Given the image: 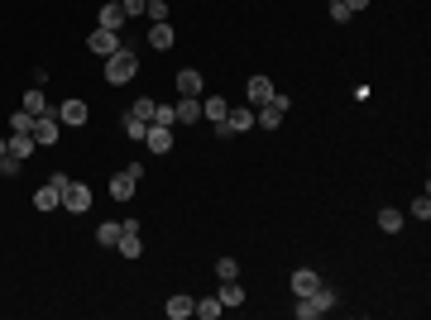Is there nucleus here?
Returning a JSON list of instances; mask_svg holds the SVG:
<instances>
[{"mask_svg": "<svg viewBox=\"0 0 431 320\" xmlns=\"http://www.w3.org/2000/svg\"><path fill=\"white\" fill-rule=\"evenodd\" d=\"M53 115H58V124H67V129H82V124L92 119V110H87V101H77V96H72V101H63V106L53 110Z\"/></svg>", "mask_w": 431, "mask_h": 320, "instance_id": "nucleus-3", "label": "nucleus"}, {"mask_svg": "<svg viewBox=\"0 0 431 320\" xmlns=\"http://www.w3.org/2000/svg\"><path fill=\"white\" fill-rule=\"evenodd\" d=\"M192 306H197L192 297H168V301H163V311H168V320H187V316H192Z\"/></svg>", "mask_w": 431, "mask_h": 320, "instance_id": "nucleus-15", "label": "nucleus"}, {"mask_svg": "<svg viewBox=\"0 0 431 320\" xmlns=\"http://www.w3.org/2000/svg\"><path fill=\"white\" fill-rule=\"evenodd\" d=\"M144 134H149V124L134 119V115H125V139H144Z\"/></svg>", "mask_w": 431, "mask_h": 320, "instance_id": "nucleus-29", "label": "nucleus"}, {"mask_svg": "<svg viewBox=\"0 0 431 320\" xmlns=\"http://www.w3.org/2000/svg\"><path fill=\"white\" fill-rule=\"evenodd\" d=\"M288 106H293V101H288L283 91H273V101H269V106L254 110V124H264V129H278V124H283V115H288Z\"/></svg>", "mask_w": 431, "mask_h": 320, "instance_id": "nucleus-2", "label": "nucleus"}, {"mask_svg": "<svg viewBox=\"0 0 431 320\" xmlns=\"http://www.w3.org/2000/svg\"><path fill=\"white\" fill-rule=\"evenodd\" d=\"M115 5H120V0H115Z\"/></svg>", "mask_w": 431, "mask_h": 320, "instance_id": "nucleus-38", "label": "nucleus"}, {"mask_svg": "<svg viewBox=\"0 0 431 320\" xmlns=\"http://www.w3.org/2000/svg\"><path fill=\"white\" fill-rule=\"evenodd\" d=\"M120 258H139V249H144V239H139V220H120Z\"/></svg>", "mask_w": 431, "mask_h": 320, "instance_id": "nucleus-4", "label": "nucleus"}, {"mask_svg": "<svg viewBox=\"0 0 431 320\" xmlns=\"http://www.w3.org/2000/svg\"><path fill=\"white\" fill-rule=\"evenodd\" d=\"M19 163H24V158H14V153H5V158H0V177H19Z\"/></svg>", "mask_w": 431, "mask_h": 320, "instance_id": "nucleus-32", "label": "nucleus"}, {"mask_svg": "<svg viewBox=\"0 0 431 320\" xmlns=\"http://www.w3.org/2000/svg\"><path fill=\"white\" fill-rule=\"evenodd\" d=\"M216 277H220V282L240 277V263H235V258H220V263H216Z\"/></svg>", "mask_w": 431, "mask_h": 320, "instance_id": "nucleus-30", "label": "nucleus"}, {"mask_svg": "<svg viewBox=\"0 0 431 320\" xmlns=\"http://www.w3.org/2000/svg\"><path fill=\"white\" fill-rule=\"evenodd\" d=\"M58 134H63V124H58V115H39L34 119V144H58Z\"/></svg>", "mask_w": 431, "mask_h": 320, "instance_id": "nucleus-7", "label": "nucleus"}, {"mask_svg": "<svg viewBox=\"0 0 431 320\" xmlns=\"http://www.w3.org/2000/svg\"><path fill=\"white\" fill-rule=\"evenodd\" d=\"M96 244H106V249H115V244H120V225H115V220L96 225Z\"/></svg>", "mask_w": 431, "mask_h": 320, "instance_id": "nucleus-26", "label": "nucleus"}, {"mask_svg": "<svg viewBox=\"0 0 431 320\" xmlns=\"http://www.w3.org/2000/svg\"><path fill=\"white\" fill-rule=\"evenodd\" d=\"M144 14H149L154 24H163V19H168V5H163V0H149V5H144Z\"/></svg>", "mask_w": 431, "mask_h": 320, "instance_id": "nucleus-31", "label": "nucleus"}, {"mask_svg": "<svg viewBox=\"0 0 431 320\" xmlns=\"http://www.w3.org/2000/svg\"><path fill=\"white\" fill-rule=\"evenodd\" d=\"M34 119H39V115H29V110L19 106L10 115V134H34Z\"/></svg>", "mask_w": 431, "mask_h": 320, "instance_id": "nucleus-23", "label": "nucleus"}, {"mask_svg": "<svg viewBox=\"0 0 431 320\" xmlns=\"http://www.w3.org/2000/svg\"><path fill=\"white\" fill-rule=\"evenodd\" d=\"M87 48H92V53H101V58H110V53L120 48V34H115V29H101V24H96V29H92V38H87Z\"/></svg>", "mask_w": 431, "mask_h": 320, "instance_id": "nucleus-6", "label": "nucleus"}, {"mask_svg": "<svg viewBox=\"0 0 431 320\" xmlns=\"http://www.w3.org/2000/svg\"><path fill=\"white\" fill-rule=\"evenodd\" d=\"M134 72H139V53L120 43V48L106 58V82L110 87H125V82H134Z\"/></svg>", "mask_w": 431, "mask_h": 320, "instance_id": "nucleus-1", "label": "nucleus"}, {"mask_svg": "<svg viewBox=\"0 0 431 320\" xmlns=\"http://www.w3.org/2000/svg\"><path fill=\"white\" fill-rule=\"evenodd\" d=\"M412 215H417V220H431V196H427V192L412 201Z\"/></svg>", "mask_w": 431, "mask_h": 320, "instance_id": "nucleus-33", "label": "nucleus"}, {"mask_svg": "<svg viewBox=\"0 0 431 320\" xmlns=\"http://www.w3.org/2000/svg\"><path fill=\"white\" fill-rule=\"evenodd\" d=\"M39 144H34V134H10V148L5 153H14V158H29Z\"/></svg>", "mask_w": 431, "mask_h": 320, "instance_id": "nucleus-22", "label": "nucleus"}, {"mask_svg": "<svg viewBox=\"0 0 431 320\" xmlns=\"http://www.w3.org/2000/svg\"><path fill=\"white\" fill-rule=\"evenodd\" d=\"M379 229H383V234H398V229H403V211L383 206V211H379Z\"/></svg>", "mask_w": 431, "mask_h": 320, "instance_id": "nucleus-25", "label": "nucleus"}, {"mask_svg": "<svg viewBox=\"0 0 431 320\" xmlns=\"http://www.w3.org/2000/svg\"><path fill=\"white\" fill-rule=\"evenodd\" d=\"M244 96H249L254 110L269 106V101H273V82H269V77H249V82H244Z\"/></svg>", "mask_w": 431, "mask_h": 320, "instance_id": "nucleus-8", "label": "nucleus"}, {"mask_svg": "<svg viewBox=\"0 0 431 320\" xmlns=\"http://www.w3.org/2000/svg\"><path fill=\"white\" fill-rule=\"evenodd\" d=\"M202 115H207L211 124H220V119L230 115V106H225V96H202Z\"/></svg>", "mask_w": 431, "mask_h": 320, "instance_id": "nucleus-16", "label": "nucleus"}, {"mask_svg": "<svg viewBox=\"0 0 431 320\" xmlns=\"http://www.w3.org/2000/svg\"><path fill=\"white\" fill-rule=\"evenodd\" d=\"M216 297H220V306H244V287H240L235 277H230V282H220V292H216Z\"/></svg>", "mask_w": 431, "mask_h": 320, "instance_id": "nucleus-20", "label": "nucleus"}, {"mask_svg": "<svg viewBox=\"0 0 431 320\" xmlns=\"http://www.w3.org/2000/svg\"><path fill=\"white\" fill-rule=\"evenodd\" d=\"M110 196H115V201H129V196H134V177H129V172H115V177H110Z\"/></svg>", "mask_w": 431, "mask_h": 320, "instance_id": "nucleus-18", "label": "nucleus"}, {"mask_svg": "<svg viewBox=\"0 0 431 320\" xmlns=\"http://www.w3.org/2000/svg\"><path fill=\"white\" fill-rule=\"evenodd\" d=\"M149 124H168V129H173V124H178V115H173V106L154 101V119H149Z\"/></svg>", "mask_w": 431, "mask_h": 320, "instance_id": "nucleus-27", "label": "nucleus"}, {"mask_svg": "<svg viewBox=\"0 0 431 320\" xmlns=\"http://www.w3.org/2000/svg\"><path fill=\"white\" fill-rule=\"evenodd\" d=\"M144 144H149V153H173V129L168 124H149Z\"/></svg>", "mask_w": 431, "mask_h": 320, "instance_id": "nucleus-9", "label": "nucleus"}, {"mask_svg": "<svg viewBox=\"0 0 431 320\" xmlns=\"http://www.w3.org/2000/svg\"><path fill=\"white\" fill-rule=\"evenodd\" d=\"M173 43H178V34H173V24H168V19L149 29V48H154V53H168Z\"/></svg>", "mask_w": 431, "mask_h": 320, "instance_id": "nucleus-10", "label": "nucleus"}, {"mask_svg": "<svg viewBox=\"0 0 431 320\" xmlns=\"http://www.w3.org/2000/svg\"><path fill=\"white\" fill-rule=\"evenodd\" d=\"M178 96H207V82H202V72L182 67V72H178Z\"/></svg>", "mask_w": 431, "mask_h": 320, "instance_id": "nucleus-11", "label": "nucleus"}, {"mask_svg": "<svg viewBox=\"0 0 431 320\" xmlns=\"http://www.w3.org/2000/svg\"><path fill=\"white\" fill-rule=\"evenodd\" d=\"M173 115H178V124H192V119H202V96H178Z\"/></svg>", "mask_w": 431, "mask_h": 320, "instance_id": "nucleus-13", "label": "nucleus"}, {"mask_svg": "<svg viewBox=\"0 0 431 320\" xmlns=\"http://www.w3.org/2000/svg\"><path fill=\"white\" fill-rule=\"evenodd\" d=\"M63 211H72V215L92 211V192H87V182H67V187H63Z\"/></svg>", "mask_w": 431, "mask_h": 320, "instance_id": "nucleus-5", "label": "nucleus"}, {"mask_svg": "<svg viewBox=\"0 0 431 320\" xmlns=\"http://www.w3.org/2000/svg\"><path fill=\"white\" fill-rule=\"evenodd\" d=\"M125 19H129V14H125L115 0H106V5H101V14H96V24H101V29H115V34L125 29Z\"/></svg>", "mask_w": 431, "mask_h": 320, "instance_id": "nucleus-12", "label": "nucleus"}, {"mask_svg": "<svg viewBox=\"0 0 431 320\" xmlns=\"http://www.w3.org/2000/svg\"><path fill=\"white\" fill-rule=\"evenodd\" d=\"M34 206H39V211H53V206H63V192L48 182V187H39V192H34Z\"/></svg>", "mask_w": 431, "mask_h": 320, "instance_id": "nucleus-19", "label": "nucleus"}, {"mask_svg": "<svg viewBox=\"0 0 431 320\" xmlns=\"http://www.w3.org/2000/svg\"><path fill=\"white\" fill-rule=\"evenodd\" d=\"M317 287H322L317 268H297V273H293V292H297V297H307V292H317Z\"/></svg>", "mask_w": 431, "mask_h": 320, "instance_id": "nucleus-14", "label": "nucleus"}, {"mask_svg": "<svg viewBox=\"0 0 431 320\" xmlns=\"http://www.w3.org/2000/svg\"><path fill=\"white\" fill-rule=\"evenodd\" d=\"M225 124H230V134H244V129H254V110H230Z\"/></svg>", "mask_w": 431, "mask_h": 320, "instance_id": "nucleus-21", "label": "nucleus"}, {"mask_svg": "<svg viewBox=\"0 0 431 320\" xmlns=\"http://www.w3.org/2000/svg\"><path fill=\"white\" fill-rule=\"evenodd\" d=\"M5 148H10V139H0V158H5Z\"/></svg>", "mask_w": 431, "mask_h": 320, "instance_id": "nucleus-37", "label": "nucleus"}, {"mask_svg": "<svg viewBox=\"0 0 431 320\" xmlns=\"http://www.w3.org/2000/svg\"><path fill=\"white\" fill-rule=\"evenodd\" d=\"M220 311H225V306H220V297H202V301L192 306V316H197V320H216Z\"/></svg>", "mask_w": 431, "mask_h": 320, "instance_id": "nucleus-24", "label": "nucleus"}, {"mask_svg": "<svg viewBox=\"0 0 431 320\" xmlns=\"http://www.w3.org/2000/svg\"><path fill=\"white\" fill-rule=\"evenodd\" d=\"M24 110H29V115H53V110H48V96H43V87H29V91H24Z\"/></svg>", "mask_w": 431, "mask_h": 320, "instance_id": "nucleus-17", "label": "nucleus"}, {"mask_svg": "<svg viewBox=\"0 0 431 320\" xmlns=\"http://www.w3.org/2000/svg\"><path fill=\"white\" fill-rule=\"evenodd\" d=\"M129 115H134V119H144V124H149V119H154V96H139V101H134V106H129Z\"/></svg>", "mask_w": 431, "mask_h": 320, "instance_id": "nucleus-28", "label": "nucleus"}, {"mask_svg": "<svg viewBox=\"0 0 431 320\" xmlns=\"http://www.w3.org/2000/svg\"><path fill=\"white\" fill-rule=\"evenodd\" d=\"M345 10H350V14H359V10H369V0H345Z\"/></svg>", "mask_w": 431, "mask_h": 320, "instance_id": "nucleus-36", "label": "nucleus"}, {"mask_svg": "<svg viewBox=\"0 0 431 320\" xmlns=\"http://www.w3.org/2000/svg\"><path fill=\"white\" fill-rule=\"evenodd\" d=\"M330 19H335V24H345V19H350V10H345V0H330Z\"/></svg>", "mask_w": 431, "mask_h": 320, "instance_id": "nucleus-34", "label": "nucleus"}, {"mask_svg": "<svg viewBox=\"0 0 431 320\" xmlns=\"http://www.w3.org/2000/svg\"><path fill=\"white\" fill-rule=\"evenodd\" d=\"M144 5H149V0H120V10H125V14H144Z\"/></svg>", "mask_w": 431, "mask_h": 320, "instance_id": "nucleus-35", "label": "nucleus"}]
</instances>
